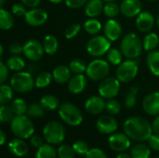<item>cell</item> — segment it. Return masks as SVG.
I'll return each instance as SVG.
<instances>
[{
  "mask_svg": "<svg viewBox=\"0 0 159 158\" xmlns=\"http://www.w3.org/2000/svg\"><path fill=\"white\" fill-rule=\"evenodd\" d=\"M125 133L135 142L148 141L152 136V125L142 116H131L128 118L123 125Z\"/></svg>",
  "mask_w": 159,
  "mask_h": 158,
  "instance_id": "6da1fadb",
  "label": "cell"
},
{
  "mask_svg": "<svg viewBox=\"0 0 159 158\" xmlns=\"http://www.w3.org/2000/svg\"><path fill=\"white\" fill-rule=\"evenodd\" d=\"M143 48V44L141 38L135 33L127 34L121 40L120 50L124 57L130 60L137 59Z\"/></svg>",
  "mask_w": 159,
  "mask_h": 158,
  "instance_id": "7a4b0ae2",
  "label": "cell"
},
{
  "mask_svg": "<svg viewBox=\"0 0 159 158\" xmlns=\"http://www.w3.org/2000/svg\"><path fill=\"white\" fill-rule=\"evenodd\" d=\"M10 129L16 138L29 139L34 132V127L28 115H16L10 123Z\"/></svg>",
  "mask_w": 159,
  "mask_h": 158,
  "instance_id": "3957f363",
  "label": "cell"
},
{
  "mask_svg": "<svg viewBox=\"0 0 159 158\" xmlns=\"http://www.w3.org/2000/svg\"><path fill=\"white\" fill-rule=\"evenodd\" d=\"M59 115L61 120L71 127H77L83 121L80 109L72 102H63L59 107Z\"/></svg>",
  "mask_w": 159,
  "mask_h": 158,
  "instance_id": "277c9868",
  "label": "cell"
},
{
  "mask_svg": "<svg viewBox=\"0 0 159 158\" xmlns=\"http://www.w3.org/2000/svg\"><path fill=\"white\" fill-rule=\"evenodd\" d=\"M43 136L48 143L58 145L65 139V129L58 121H49L43 129Z\"/></svg>",
  "mask_w": 159,
  "mask_h": 158,
  "instance_id": "5b68a950",
  "label": "cell"
},
{
  "mask_svg": "<svg viewBox=\"0 0 159 158\" xmlns=\"http://www.w3.org/2000/svg\"><path fill=\"white\" fill-rule=\"evenodd\" d=\"M10 86L19 93L30 92L35 87L33 75L26 71H20L14 74L10 78Z\"/></svg>",
  "mask_w": 159,
  "mask_h": 158,
  "instance_id": "8992f818",
  "label": "cell"
},
{
  "mask_svg": "<svg viewBox=\"0 0 159 158\" xmlns=\"http://www.w3.org/2000/svg\"><path fill=\"white\" fill-rule=\"evenodd\" d=\"M110 73V63L102 59L91 61L86 70V75L92 81H102Z\"/></svg>",
  "mask_w": 159,
  "mask_h": 158,
  "instance_id": "52a82bcc",
  "label": "cell"
},
{
  "mask_svg": "<svg viewBox=\"0 0 159 158\" xmlns=\"http://www.w3.org/2000/svg\"><path fill=\"white\" fill-rule=\"evenodd\" d=\"M87 51L92 57H102L111 48V41L105 35H94L87 43Z\"/></svg>",
  "mask_w": 159,
  "mask_h": 158,
  "instance_id": "ba28073f",
  "label": "cell"
},
{
  "mask_svg": "<svg viewBox=\"0 0 159 158\" xmlns=\"http://www.w3.org/2000/svg\"><path fill=\"white\" fill-rule=\"evenodd\" d=\"M139 73V65L136 60L128 59L122 61L116 72V77L121 83H129L135 79Z\"/></svg>",
  "mask_w": 159,
  "mask_h": 158,
  "instance_id": "9c48e42d",
  "label": "cell"
},
{
  "mask_svg": "<svg viewBox=\"0 0 159 158\" xmlns=\"http://www.w3.org/2000/svg\"><path fill=\"white\" fill-rule=\"evenodd\" d=\"M120 81L116 77L107 76L101 81L98 87L100 96L110 100L116 97L120 91Z\"/></svg>",
  "mask_w": 159,
  "mask_h": 158,
  "instance_id": "30bf717a",
  "label": "cell"
},
{
  "mask_svg": "<svg viewBox=\"0 0 159 158\" xmlns=\"http://www.w3.org/2000/svg\"><path fill=\"white\" fill-rule=\"evenodd\" d=\"M45 49L43 44L35 39H30L23 45V55L32 61H39L44 55Z\"/></svg>",
  "mask_w": 159,
  "mask_h": 158,
  "instance_id": "8fae6325",
  "label": "cell"
},
{
  "mask_svg": "<svg viewBox=\"0 0 159 158\" xmlns=\"http://www.w3.org/2000/svg\"><path fill=\"white\" fill-rule=\"evenodd\" d=\"M48 15L45 9L39 8V7H34V8L27 10L24 16V20L30 26L39 27L46 23V21L48 20Z\"/></svg>",
  "mask_w": 159,
  "mask_h": 158,
  "instance_id": "7c38bea8",
  "label": "cell"
},
{
  "mask_svg": "<svg viewBox=\"0 0 159 158\" xmlns=\"http://www.w3.org/2000/svg\"><path fill=\"white\" fill-rule=\"evenodd\" d=\"M109 147L118 153L125 152L130 147V138L125 133H115L110 136L108 139Z\"/></svg>",
  "mask_w": 159,
  "mask_h": 158,
  "instance_id": "4fadbf2b",
  "label": "cell"
},
{
  "mask_svg": "<svg viewBox=\"0 0 159 158\" xmlns=\"http://www.w3.org/2000/svg\"><path fill=\"white\" fill-rule=\"evenodd\" d=\"M97 129L102 134H113L118 128V123L111 115H102L96 122Z\"/></svg>",
  "mask_w": 159,
  "mask_h": 158,
  "instance_id": "5bb4252c",
  "label": "cell"
},
{
  "mask_svg": "<svg viewBox=\"0 0 159 158\" xmlns=\"http://www.w3.org/2000/svg\"><path fill=\"white\" fill-rule=\"evenodd\" d=\"M142 8L140 0H123L120 4V12L127 18L137 17L142 12Z\"/></svg>",
  "mask_w": 159,
  "mask_h": 158,
  "instance_id": "9a60e30c",
  "label": "cell"
},
{
  "mask_svg": "<svg viewBox=\"0 0 159 158\" xmlns=\"http://www.w3.org/2000/svg\"><path fill=\"white\" fill-rule=\"evenodd\" d=\"M106 102L102 96H91L85 102V110L89 115H97L105 110Z\"/></svg>",
  "mask_w": 159,
  "mask_h": 158,
  "instance_id": "2e32d148",
  "label": "cell"
},
{
  "mask_svg": "<svg viewBox=\"0 0 159 158\" xmlns=\"http://www.w3.org/2000/svg\"><path fill=\"white\" fill-rule=\"evenodd\" d=\"M156 19L149 11H142L136 17V27L142 33H149L155 25Z\"/></svg>",
  "mask_w": 159,
  "mask_h": 158,
  "instance_id": "e0dca14e",
  "label": "cell"
},
{
  "mask_svg": "<svg viewBox=\"0 0 159 158\" xmlns=\"http://www.w3.org/2000/svg\"><path fill=\"white\" fill-rule=\"evenodd\" d=\"M104 35L111 41L115 42L119 39L122 34V25L116 19H109L103 26Z\"/></svg>",
  "mask_w": 159,
  "mask_h": 158,
  "instance_id": "ac0fdd59",
  "label": "cell"
},
{
  "mask_svg": "<svg viewBox=\"0 0 159 158\" xmlns=\"http://www.w3.org/2000/svg\"><path fill=\"white\" fill-rule=\"evenodd\" d=\"M143 111L149 115H159V91L148 94L143 101Z\"/></svg>",
  "mask_w": 159,
  "mask_h": 158,
  "instance_id": "d6986e66",
  "label": "cell"
},
{
  "mask_svg": "<svg viewBox=\"0 0 159 158\" xmlns=\"http://www.w3.org/2000/svg\"><path fill=\"white\" fill-rule=\"evenodd\" d=\"M88 79L83 74H74L68 82V89L73 94H79L83 92L87 87Z\"/></svg>",
  "mask_w": 159,
  "mask_h": 158,
  "instance_id": "ffe728a7",
  "label": "cell"
},
{
  "mask_svg": "<svg viewBox=\"0 0 159 158\" xmlns=\"http://www.w3.org/2000/svg\"><path fill=\"white\" fill-rule=\"evenodd\" d=\"M71 74H72V72H71L69 66L58 65L52 71V77H53V80L57 84L62 85V84L69 82L70 78L72 77Z\"/></svg>",
  "mask_w": 159,
  "mask_h": 158,
  "instance_id": "44dd1931",
  "label": "cell"
},
{
  "mask_svg": "<svg viewBox=\"0 0 159 158\" xmlns=\"http://www.w3.org/2000/svg\"><path fill=\"white\" fill-rule=\"evenodd\" d=\"M8 149L13 156H18V157L25 156L29 151V148L26 142L22 139H20V138L11 140L8 143Z\"/></svg>",
  "mask_w": 159,
  "mask_h": 158,
  "instance_id": "7402d4cb",
  "label": "cell"
},
{
  "mask_svg": "<svg viewBox=\"0 0 159 158\" xmlns=\"http://www.w3.org/2000/svg\"><path fill=\"white\" fill-rule=\"evenodd\" d=\"M103 2L102 0H89L85 5V14L89 18H97L103 12Z\"/></svg>",
  "mask_w": 159,
  "mask_h": 158,
  "instance_id": "603a6c76",
  "label": "cell"
},
{
  "mask_svg": "<svg viewBox=\"0 0 159 158\" xmlns=\"http://www.w3.org/2000/svg\"><path fill=\"white\" fill-rule=\"evenodd\" d=\"M146 63L150 72L156 75L159 76V51L153 50L150 51L146 56Z\"/></svg>",
  "mask_w": 159,
  "mask_h": 158,
  "instance_id": "cb8c5ba5",
  "label": "cell"
},
{
  "mask_svg": "<svg viewBox=\"0 0 159 158\" xmlns=\"http://www.w3.org/2000/svg\"><path fill=\"white\" fill-rule=\"evenodd\" d=\"M43 46H44L45 52L48 55L52 56L57 52V50L59 48V42H58V39L54 35L48 34L44 37Z\"/></svg>",
  "mask_w": 159,
  "mask_h": 158,
  "instance_id": "d4e9b609",
  "label": "cell"
},
{
  "mask_svg": "<svg viewBox=\"0 0 159 158\" xmlns=\"http://www.w3.org/2000/svg\"><path fill=\"white\" fill-rule=\"evenodd\" d=\"M83 28L87 34L91 35H97L102 29V25L96 18H89L83 23Z\"/></svg>",
  "mask_w": 159,
  "mask_h": 158,
  "instance_id": "484cf974",
  "label": "cell"
},
{
  "mask_svg": "<svg viewBox=\"0 0 159 158\" xmlns=\"http://www.w3.org/2000/svg\"><path fill=\"white\" fill-rule=\"evenodd\" d=\"M14 25L13 14H11L7 9L1 7L0 9V28L3 31L9 30Z\"/></svg>",
  "mask_w": 159,
  "mask_h": 158,
  "instance_id": "4316f807",
  "label": "cell"
},
{
  "mask_svg": "<svg viewBox=\"0 0 159 158\" xmlns=\"http://www.w3.org/2000/svg\"><path fill=\"white\" fill-rule=\"evenodd\" d=\"M40 104L47 111H54L60 107V101L53 95H44L40 99Z\"/></svg>",
  "mask_w": 159,
  "mask_h": 158,
  "instance_id": "83f0119b",
  "label": "cell"
},
{
  "mask_svg": "<svg viewBox=\"0 0 159 158\" xmlns=\"http://www.w3.org/2000/svg\"><path fill=\"white\" fill-rule=\"evenodd\" d=\"M143 49L150 52L156 49L159 45V37L156 33H148L143 40Z\"/></svg>",
  "mask_w": 159,
  "mask_h": 158,
  "instance_id": "f1b7e54d",
  "label": "cell"
},
{
  "mask_svg": "<svg viewBox=\"0 0 159 158\" xmlns=\"http://www.w3.org/2000/svg\"><path fill=\"white\" fill-rule=\"evenodd\" d=\"M130 156L132 158H149L151 156L150 147L144 143L137 144L131 149Z\"/></svg>",
  "mask_w": 159,
  "mask_h": 158,
  "instance_id": "f546056e",
  "label": "cell"
},
{
  "mask_svg": "<svg viewBox=\"0 0 159 158\" xmlns=\"http://www.w3.org/2000/svg\"><path fill=\"white\" fill-rule=\"evenodd\" d=\"M7 67L9 70L14 71V72H20L22 71L23 68L25 67V61L22 58H20L18 55H13L9 57L7 61H6Z\"/></svg>",
  "mask_w": 159,
  "mask_h": 158,
  "instance_id": "4dcf8cb0",
  "label": "cell"
},
{
  "mask_svg": "<svg viewBox=\"0 0 159 158\" xmlns=\"http://www.w3.org/2000/svg\"><path fill=\"white\" fill-rule=\"evenodd\" d=\"M58 153L51 144H43L37 149L35 158H57Z\"/></svg>",
  "mask_w": 159,
  "mask_h": 158,
  "instance_id": "1f68e13d",
  "label": "cell"
},
{
  "mask_svg": "<svg viewBox=\"0 0 159 158\" xmlns=\"http://www.w3.org/2000/svg\"><path fill=\"white\" fill-rule=\"evenodd\" d=\"M15 114L11 108V105L2 104L0 107V121L3 124L11 123L15 117Z\"/></svg>",
  "mask_w": 159,
  "mask_h": 158,
  "instance_id": "d6a6232c",
  "label": "cell"
},
{
  "mask_svg": "<svg viewBox=\"0 0 159 158\" xmlns=\"http://www.w3.org/2000/svg\"><path fill=\"white\" fill-rule=\"evenodd\" d=\"M52 79V74H50L49 72H42L34 79V85L38 88H44L51 83Z\"/></svg>",
  "mask_w": 159,
  "mask_h": 158,
  "instance_id": "836d02e7",
  "label": "cell"
},
{
  "mask_svg": "<svg viewBox=\"0 0 159 158\" xmlns=\"http://www.w3.org/2000/svg\"><path fill=\"white\" fill-rule=\"evenodd\" d=\"M13 91L11 86L1 84L0 87V103L2 104H7L8 102H10L13 98Z\"/></svg>",
  "mask_w": 159,
  "mask_h": 158,
  "instance_id": "e575fe53",
  "label": "cell"
},
{
  "mask_svg": "<svg viewBox=\"0 0 159 158\" xmlns=\"http://www.w3.org/2000/svg\"><path fill=\"white\" fill-rule=\"evenodd\" d=\"M139 88L137 87H131L125 97V106L128 109H132L136 106L137 96Z\"/></svg>",
  "mask_w": 159,
  "mask_h": 158,
  "instance_id": "d590c367",
  "label": "cell"
},
{
  "mask_svg": "<svg viewBox=\"0 0 159 158\" xmlns=\"http://www.w3.org/2000/svg\"><path fill=\"white\" fill-rule=\"evenodd\" d=\"M11 108L16 115H26V113H27L28 105L24 100H22L20 98H17L12 101Z\"/></svg>",
  "mask_w": 159,
  "mask_h": 158,
  "instance_id": "8d00e7d4",
  "label": "cell"
},
{
  "mask_svg": "<svg viewBox=\"0 0 159 158\" xmlns=\"http://www.w3.org/2000/svg\"><path fill=\"white\" fill-rule=\"evenodd\" d=\"M45 109L44 107L39 103H31L30 105H28V109H27V113L26 115L29 117L32 118H38V117H43L45 115Z\"/></svg>",
  "mask_w": 159,
  "mask_h": 158,
  "instance_id": "74e56055",
  "label": "cell"
},
{
  "mask_svg": "<svg viewBox=\"0 0 159 158\" xmlns=\"http://www.w3.org/2000/svg\"><path fill=\"white\" fill-rule=\"evenodd\" d=\"M122 59H123V54L121 50L115 47L110 48V50L107 52V61L112 65L118 66L122 62Z\"/></svg>",
  "mask_w": 159,
  "mask_h": 158,
  "instance_id": "f35d334b",
  "label": "cell"
},
{
  "mask_svg": "<svg viewBox=\"0 0 159 158\" xmlns=\"http://www.w3.org/2000/svg\"><path fill=\"white\" fill-rule=\"evenodd\" d=\"M120 12V6L116 2H106L103 7L104 15L109 19H115Z\"/></svg>",
  "mask_w": 159,
  "mask_h": 158,
  "instance_id": "ab89813d",
  "label": "cell"
},
{
  "mask_svg": "<svg viewBox=\"0 0 159 158\" xmlns=\"http://www.w3.org/2000/svg\"><path fill=\"white\" fill-rule=\"evenodd\" d=\"M87 66L88 65L85 63V61L80 59H75L69 64V68H70L72 74H74L85 73L87 70Z\"/></svg>",
  "mask_w": 159,
  "mask_h": 158,
  "instance_id": "60d3db41",
  "label": "cell"
},
{
  "mask_svg": "<svg viewBox=\"0 0 159 158\" xmlns=\"http://www.w3.org/2000/svg\"><path fill=\"white\" fill-rule=\"evenodd\" d=\"M57 153L59 158H75V155H76L73 146H70L68 144L61 145L58 148Z\"/></svg>",
  "mask_w": 159,
  "mask_h": 158,
  "instance_id": "b9f144b4",
  "label": "cell"
},
{
  "mask_svg": "<svg viewBox=\"0 0 159 158\" xmlns=\"http://www.w3.org/2000/svg\"><path fill=\"white\" fill-rule=\"evenodd\" d=\"M105 110L106 112L111 115H116L117 114H119L120 110H121V105L120 103L115 100V99H110L108 100V102H106V106H105Z\"/></svg>",
  "mask_w": 159,
  "mask_h": 158,
  "instance_id": "7bdbcfd3",
  "label": "cell"
},
{
  "mask_svg": "<svg viewBox=\"0 0 159 158\" xmlns=\"http://www.w3.org/2000/svg\"><path fill=\"white\" fill-rule=\"evenodd\" d=\"M73 148L75 154L78 156H86L88 152L89 151L88 143L84 141H76L75 142H74Z\"/></svg>",
  "mask_w": 159,
  "mask_h": 158,
  "instance_id": "ee69618b",
  "label": "cell"
},
{
  "mask_svg": "<svg viewBox=\"0 0 159 158\" xmlns=\"http://www.w3.org/2000/svg\"><path fill=\"white\" fill-rule=\"evenodd\" d=\"M80 30H81V25L79 23H74L66 28V30L64 32V36H65V38H67L69 40L73 39L75 36H76L78 34Z\"/></svg>",
  "mask_w": 159,
  "mask_h": 158,
  "instance_id": "f6af8a7d",
  "label": "cell"
},
{
  "mask_svg": "<svg viewBox=\"0 0 159 158\" xmlns=\"http://www.w3.org/2000/svg\"><path fill=\"white\" fill-rule=\"evenodd\" d=\"M11 12L16 17H22V16L24 17L27 10H26V7L23 4H15L11 7Z\"/></svg>",
  "mask_w": 159,
  "mask_h": 158,
  "instance_id": "bcb514c9",
  "label": "cell"
},
{
  "mask_svg": "<svg viewBox=\"0 0 159 158\" xmlns=\"http://www.w3.org/2000/svg\"><path fill=\"white\" fill-rule=\"evenodd\" d=\"M86 158H108L106 154L99 149V148H92L89 149V151L88 152V154L86 155Z\"/></svg>",
  "mask_w": 159,
  "mask_h": 158,
  "instance_id": "7dc6e473",
  "label": "cell"
},
{
  "mask_svg": "<svg viewBox=\"0 0 159 158\" xmlns=\"http://www.w3.org/2000/svg\"><path fill=\"white\" fill-rule=\"evenodd\" d=\"M89 0H64L65 5L72 9H78L85 6Z\"/></svg>",
  "mask_w": 159,
  "mask_h": 158,
  "instance_id": "c3c4849f",
  "label": "cell"
},
{
  "mask_svg": "<svg viewBox=\"0 0 159 158\" xmlns=\"http://www.w3.org/2000/svg\"><path fill=\"white\" fill-rule=\"evenodd\" d=\"M8 76V67L7 63L3 61V60H0V83L4 84L5 81L7 79Z\"/></svg>",
  "mask_w": 159,
  "mask_h": 158,
  "instance_id": "681fc988",
  "label": "cell"
},
{
  "mask_svg": "<svg viewBox=\"0 0 159 158\" xmlns=\"http://www.w3.org/2000/svg\"><path fill=\"white\" fill-rule=\"evenodd\" d=\"M149 147L154 151H159V134L153 133L148 140Z\"/></svg>",
  "mask_w": 159,
  "mask_h": 158,
  "instance_id": "f907efd6",
  "label": "cell"
},
{
  "mask_svg": "<svg viewBox=\"0 0 159 158\" xmlns=\"http://www.w3.org/2000/svg\"><path fill=\"white\" fill-rule=\"evenodd\" d=\"M8 50L12 55L20 56L21 53H23V46L20 43H12L10 44Z\"/></svg>",
  "mask_w": 159,
  "mask_h": 158,
  "instance_id": "816d5d0a",
  "label": "cell"
},
{
  "mask_svg": "<svg viewBox=\"0 0 159 158\" xmlns=\"http://www.w3.org/2000/svg\"><path fill=\"white\" fill-rule=\"evenodd\" d=\"M30 142L32 144L33 147L38 149L40 148L43 144H44V142H43V139L40 137V136H32L31 137V140H30Z\"/></svg>",
  "mask_w": 159,
  "mask_h": 158,
  "instance_id": "f5cc1de1",
  "label": "cell"
},
{
  "mask_svg": "<svg viewBox=\"0 0 159 158\" xmlns=\"http://www.w3.org/2000/svg\"><path fill=\"white\" fill-rule=\"evenodd\" d=\"M21 4H23L26 7L34 8L37 7V6L40 4L41 0H20Z\"/></svg>",
  "mask_w": 159,
  "mask_h": 158,
  "instance_id": "db71d44e",
  "label": "cell"
},
{
  "mask_svg": "<svg viewBox=\"0 0 159 158\" xmlns=\"http://www.w3.org/2000/svg\"><path fill=\"white\" fill-rule=\"evenodd\" d=\"M152 128H153V132L156 134H159V115H157V117L154 119L153 124H152Z\"/></svg>",
  "mask_w": 159,
  "mask_h": 158,
  "instance_id": "11a10c76",
  "label": "cell"
},
{
  "mask_svg": "<svg viewBox=\"0 0 159 158\" xmlns=\"http://www.w3.org/2000/svg\"><path fill=\"white\" fill-rule=\"evenodd\" d=\"M7 141V135L4 130H0V144L4 145Z\"/></svg>",
  "mask_w": 159,
  "mask_h": 158,
  "instance_id": "9f6ffc18",
  "label": "cell"
},
{
  "mask_svg": "<svg viewBox=\"0 0 159 158\" xmlns=\"http://www.w3.org/2000/svg\"><path fill=\"white\" fill-rule=\"evenodd\" d=\"M116 158H132V156L130 155H129V154H126V153L122 152L119 155H117Z\"/></svg>",
  "mask_w": 159,
  "mask_h": 158,
  "instance_id": "6f0895ef",
  "label": "cell"
},
{
  "mask_svg": "<svg viewBox=\"0 0 159 158\" xmlns=\"http://www.w3.org/2000/svg\"><path fill=\"white\" fill-rule=\"evenodd\" d=\"M49 2H51L52 4H60V3H61L62 1H64V0H48Z\"/></svg>",
  "mask_w": 159,
  "mask_h": 158,
  "instance_id": "680465c9",
  "label": "cell"
},
{
  "mask_svg": "<svg viewBox=\"0 0 159 158\" xmlns=\"http://www.w3.org/2000/svg\"><path fill=\"white\" fill-rule=\"evenodd\" d=\"M3 53H4V47H3L2 45H0V56H2Z\"/></svg>",
  "mask_w": 159,
  "mask_h": 158,
  "instance_id": "91938a15",
  "label": "cell"
},
{
  "mask_svg": "<svg viewBox=\"0 0 159 158\" xmlns=\"http://www.w3.org/2000/svg\"><path fill=\"white\" fill-rule=\"evenodd\" d=\"M4 4H5V0H0V7H3Z\"/></svg>",
  "mask_w": 159,
  "mask_h": 158,
  "instance_id": "94428289",
  "label": "cell"
},
{
  "mask_svg": "<svg viewBox=\"0 0 159 158\" xmlns=\"http://www.w3.org/2000/svg\"><path fill=\"white\" fill-rule=\"evenodd\" d=\"M102 1H104V2H116V0H102Z\"/></svg>",
  "mask_w": 159,
  "mask_h": 158,
  "instance_id": "6125c7cd",
  "label": "cell"
},
{
  "mask_svg": "<svg viewBox=\"0 0 159 158\" xmlns=\"http://www.w3.org/2000/svg\"><path fill=\"white\" fill-rule=\"evenodd\" d=\"M157 26H158L159 28V15L158 17H157Z\"/></svg>",
  "mask_w": 159,
  "mask_h": 158,
  "instance_id": "be15d7a7",
  "label": "cell"
},
{
  "mask_svg": "<svg viewBox=\"0 0 159 158\" xmlns=\"http://www.w3.org/2000/svg\"><path fill=\"white\" fill-rule=\"evenodd\" d=\"M147 1H151V2H153V1H156V0H147Z\"/></svg>",
  "mask_w": 159,
  "mask_h": 158,
  "instance_id": "e7e4bbea",
  "label": "cell"
},
{
  "mask_svg": "<svg viewBox=\"0 0 159 158\" xmlns=\"http://www.w3.org/2000/svg\"><path fill=\"white\" fill-rule=\"evenodd\" d=\"M157 158H159V157H157Z\"/></svg>",
  "mask_w": 159,
  "mask_h": 158,
  "instance_id": "03108f58",
  "label": "cell"
}]
</instances>
